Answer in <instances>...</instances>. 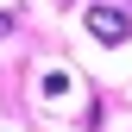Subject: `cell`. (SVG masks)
Returning <instances> with one entry per match:
<instances>
[{
	"instance_id": "cell-1",
	"label": "cell",
	"mask_w": 132,
	"mask_h": 132,
	"mask_svg": "<svg viewBox=\"0 0 132 132\" xmlns=\"http://www.w3.org/2000/svg\"><path fill=\"white\" fill-rule=\"evenodd\" d=\"M88 38L126 44V38H132V13H120V6H88Z\"/></svg>"
}]
</instances>
